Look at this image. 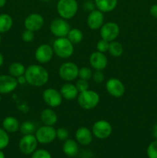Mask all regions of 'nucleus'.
<instances>
[{"instance_id": "nucleus-24", "label": "nucleus", "mask_w": 157, "mask_h": 158, "mask_svg": "<svg viewBox=\"0 0 157 158\" xmlns=\"http://www.w3.org/2000/svg\"><path fill=\"white\" fill-rule=\"evenodd\" d=\"M26 68L25 67L24 65L21 63L15 62V63H11L8 68V72L9 74L15 78H18L20 76L24 75L26 73Z\"/></svg>"}, {"instance_id": "nucleus-28", "label": "nucleus", "mask_w": 157, "mask_h": 158, "mask_svg": "<svg viewBox=\"0 0 157 158\" xmlns=\"http://www.w3.org/2000/svg\"><path fill=\"white\" fill-rule=\"evenodd\" d=\"M19 131L23 135L26 134H33L36 131L35 123L29 120H26L20 124Z\"/></svg>"}, {"instance_id": "nucleus-39", "label": "nucleus", "mask_w": 157, "mask_h": 158, "mask_svg": "<svg viewBox=\"0 0 157 158\" xmlns=\"http://www.w3.org/2000/svg\"><path fill=\"white\" fill-rule=\"evenodd\" d=\"M149 13L153 18L157 19V4L152 5L149 9Z\"/></svg>"}, {"instance_id": "nucleus-32", "label": "nucleus", "mask_w": 157, "mask_h": 158, "mask_svg": "<svg viewBox=\"0 0 157 158\" xmlns=\"http://www.w3.org/2000/svg\"><path fill=\"white\" fill-rule=\"evenodd\" d=\"M31 158H52V155L47 150L36 149L31 154Z\"/></svg>"}, {"instance_id": "nucleus-9", "label": "nucleus", "mask_w": 157, "mask_h": 158, "mask_svg": "<svg viewBox=\"0 0 157 158\" xmlns=\"http://www.w3.org/2000/svg\"><path fill=\"white\" fill-rule=\"evenodd\" d=\"M70 29V25L68 23L67 20L64 19L61 17L54 19L51 22L50 26H49L51 33L56 38L66 37Z\"/></svg>"}, {"instance_id": "nucleus-17", "label": "nucleus", "mask_w": 157, "mask_h": 158, "mask_svg": "<svg viewBox=\"0 0 157 158\" xmlns=\"http://www.w3.org/2000/svg\"><path fill=\"white\" fill-rule=\"evenodd\" d=\"M18 83L16 78L9 75H0V94H8L13 92Z\"/></svg>"}, {"instance_id": "nucleus-29", "label": "nucleus", "mask_w": 157, "mask_h": 158, "mask_svg": "<svg viewBox=\"0 0 157 158\" xmlns=\"http://www.w3.org/2000/svg\"><path fill=\"white\" fill-rule=\"evenodd\" d=\"M10 137H9V133L5 131L3 128H0V150L2 151L3 149L6 148L9 144Z\"/></svg>"}, {"instance_id": "nucleus-20", "label": "nucleus", "mask_w": 157, "mask_h": 158, "mask_svg": "<svg viewBox=\"0 0 157 158\" xmlns=\"http://www.w3.org/2000/svg\"><path fill=\"white\" fill-rule=\"evenodd\" d=\"M40 120L43 125L53 127L58 121V116L52 108H45L40 114Z\"/></svg>"}, {"instance_id": "nucleus-30", "label": "nucleus", "mask_w": 157, "mask_h": 158, "mask_svg": "<svg viewBox=\"0 0 157 158\" xmlns=\"http://www.w3.org/2000/svg\"><path fill=\"white\" fill-rule=\"evenodd\" d=\"M92 73H93V72L91 69V68L87 67V66H83L78 69V77L80 79H83V80H87V81L92 79Z\"/></svg>"}, {"instance_id": "nucleus-43", "label": "nucleus", "mask_w": 157, "mask_h": 158, "mask_svg": "<svg viewBox=\"0 0 157 158\" xmlns=\"http://www.w3.org/2000/svg\"><path fill=\"white\" fill-rule=\"evenodd\" d=\"M7 0H0V8H2L6 4Z\"/></svg>"}, {"instance_id": "nucleus-18", "label": "nucleus", "mask_w": 157, "mask_h": 158, "mask_svg": "<svg viewBox=\"0 0 157 158\" xmlns=\"http://www.w3.org/2000/svg\"><path fill=\"white\" fill-rule=\"evenodd\" d=\"M75 140L78 144L83 146H88L93 140V134L92 131L87 127H81L76 130L75 134Z\"/></svg>"}, {"instance_id": "nucleus-5", "label": "nucleus", "mask_w": 157, "mask_h": 158, "mask_svg": "<svg viewBox=\"0 0 157 158\" xmlns=\"http://www.w3.org/2000/svg\"><path fill=\"white\" fill-rule=\"evenodd\" d=\"M78 66L73 62H65L60 65L58 73L60 78L66 82H72L78 77Z\"/></svg>"}, {"instance_id": "nucleus-4", "label": "nucleus", "mask_w": 157, "mask_h": 158, "mask_svg": "<svg viewBox=\"0 0 157 158\" xmlns=\"http://www.w3.org/2000/svg\"><path fill=\"white\" fill-rule=\"evenodd\" d=\"M78 5L76 0H58L56 10L58 15L64 19L69 20L77 14Z\"/></svg>"}, {"instance_id": "nucleus-33", "label": "nucleus", "mask_w": 157, "mask_h": 158, "mask_svg": "<svg viewBox=\"0 0 157 158\" xmlns=\"http://www.w3.org/2000/svg\"><path fill=\"white\" fill-rule=\"evenodd\" d=\"M109 47V42L106 41V40L101 39L97 42L96 44V50L100 52H103L106 53L108 52Z\"/></svg>"}, {"instance_id": "nucleus-37", "label": "nucleus", "mask_w": 157, "mask_h": 158, "mask_svg": "<svg viewBox=\"0 0 157 158\" xmlns=\"http://www.w3.org/2000/svg\"><path fill=\"white\" fill-rule=\"evenodd\" d=\"M92 79L95 83H103L105 80V75L103 73V70H95V72L92 73Z\"/></svg>"}, {"instance_id": "nucleus-34", "label": "nucleus", "mask_w": 157, "mask_h": 158, "mask_svg": "<svg viewBox=\"0 0 157 158\" xmlns=\"http://www.w3.org/2000/svg\"><path fill=\"white\" fill-rule=\"evenodd\" d=\"M21 38L25 43H32L34 39H35V32H32V31L28 30V29H25L22 33Z\"/></svg>"}, {"instance_id": "nucleus-22", "label": "nucleus", "mask_w": 157, "mask_h": 158, "mask_svg": "<svg viewBox=\"0 0 157 158\" xmlns=\"http://www.w3.org/2000/svg\"><path fill=\"white\" fill-rule=\"evenodd\" d=\"M95 7L103 13L112 12L118 5V0H94Z\"/></svg>"}, {"instance_id": "nucleus-45", "label": "nucleus", "mask_w": 157, "mask_h": 158, "mask_svg": "<svg viewBox=\"0 0 157 158\" xmlns=\"http://www.w3.org/2000/svg\"><path fill=\"white\" fill-rule=\"evenodd\" d=\"M41 1H42V2H49V1H51V0H41Z\"/></svg>"}, {"instance_id": "nucleus-15", "label": "nucleus", "mask_w": 157, "mask_h": 158, "mask_svg": "<svg viewBox=\"0 0 157 158\" xmlns=\"http://www.w3.org/2000/svg\"><path fill=\"white\" fill-rule=\"evenodd\" d=\"M89 64L95 70H103L108 65V59L106 54L95 51L89 56Z\"/></svg>"}, {"instance_id": "nucleus-38", "label": "nucleus", "mask_w": 157, "mask_h": 158, "mask_svg": "<svg viewBox=\"0 0 157 158\" xmlns=\"http://www.w3.org/2000/svg\"><path fill=\"white\" fill-rule=\"evenodd\" d=\"M83 9H84L85 11L88 12H92V10L96 9L95 7V4L94 2V1H92V0H86L84 3H83Z\"/></svg>"}, {"instance_id": "nucleus-46", "label": "nucleus", "mask_w": 157, "mask_h": 158, "mask_svg": "<svg viewBox=\"0 0 157 158\" xmlns=\"http://www.w3.org/2000/svg\"><path fill=\"white\" fill-rule=\"evenodd\" d=\"M2 42V37H1V35H0V43H1Z\"/></svg>"}, {"instance_id": "nucleus-26", "label": "nucleus", "mask_w": 157, "mask_h": 158, "mask_svg": "<svg viewBox=\"0 0 157 158\" xmlns=\"http://www.w3.org/2000/svg\"><path fill=\"white\" fill-rule=\"evenodd\" d=\"M68 40L72 43V44H78L81 43L83 40V33L79 29L77 28H71L68 33Z\"/></svg>"}, {"instance_id": "nucleus-48", "label": "nucleus", "mask_w": 157, "mask_h": 158, "mask_svg": "<svg viewBox=\"0 0 157 158\" xmlns=\"http://www.w3.org/2000/svg\"><path fill=\"white\" fill-rule=\"evenodd\" d=\"M156 119H157V117H156Z\"/></svg>"}, {"instance_id": "nucleus-27", "label": "nucleus", "mask_w": 157, "mask_h": 158, "mask_svg": "<svg viewBox=\"0 0 157 158\" xmlns=\"http://www.w3.org/2000/svg\"><path fill=\"white\" fill-rule=\"evenodd\" d=\"M109 53L113 57H119L123 53V46L121 43L119 41L114 40V41L109 43Z\"/></svg>"}, {"instance_id": "nucleus-47", "label": "nucleus", "mask_w": 157, "mask_h": 158, "mask_svg": "<svg viewBox=\"0 0 157 158\" xmlns=\"http://www.w3.org/2000/svg\"><path fill=\"white\" fill-rule=\"evenodd\" d=\"M1 100H2V97H1V95H0V102H1Z\"/></svg>"}, {"instance_id": "nucleus-40", "label": "nucleus", "mask_w": 157, "mask_h": 158, "mask_svg": "<svg viewBox=\"0 0 157 158\" xmlns=\"http://www.w3.org/2000/svg\"><path fill=\"white\" fill-rule=\"evenodd\" d=\"M16 80H17V82H18V85H23L27 83V81H26V77H25V75L20 76V77H18V78H16Z\"/></svg>"}, {"instance_id": "nucleus-11", "label": "nucleus", "mask_w": 157, "mask_h": 158, "mask_svg": "<svg viewBox=\"0 0 157 158\" xmlns=\"http://www.w3.org/2000/svg\"><path fill=\"white\" fill-rule=\"evenodd\" d=\"M42 99L46 104L51 108L58 107L62 103V97L59 90L55 88H47L42 93Z\"/></svg>"}, {"instance_id": "nucleus-19", "label": "nucleus", "mask_w": 157, "mask_h": 158, "mask_svg": "<svg viewBox=\"0 0 157 158\" xmlns=\"http://www.w3.org/2000/svg\"><path fill=\"white\" fill-rule=\"evenodd\" d=\"M60 93L63 99L66 100H73L77 99L78 96V91L75 84L71 82H66L60 88Z\"/></svg>"}, {"instance_id": "nucleus-12", "label": "nucleus", "mask_w": 157, "mask_h": 158, "mask_svg": "<svg viewBox=\"0 0 157 158\" xmlns=\"http://www.w3.org/2000/svg\"><path fill=\"white\" fill-rule=\"evenodd\" d=\"M106 89L108 94L115 98H120L126 92L125 85L119 79L112 77L106 83Z\"/></svg>"}, {"instance_id": "nucleus-41", "label": "nucleus", "mask_w": 157, "mask_h": 158, "mask_svg": "<svg viewBox=\"0 0 157 158\" xmlns=\"http://www.w3.org/2000/svg\"><path fill=\"white\" fill-rule=\"evenodd\" d=\"M152 135L155 137V140H157V123L152 128Z\"/></svg>"}, {"instance_id": "nucleus-8", "label": "nucleus", "mask_w": 157, "mask_h": 158, "mask_svg": "<svg viewBox=\"0 0 157 158\" xmlns=\"http://www.w3.org/2000/svg\"><path fill=\"white\" fill-rule=\"evenodd\" d=\"M120 33L119 26L115 22H107L103 23L99 29L101 39L108 42H112L116 40Z\"/></svg>"}, {"instance_id": "nucleus-35", "label": "nucleus", "mask_w": 157, "mask_h": 158, "mask_svg": "<svg viewBox=\"0 0 157 158\" xmlns=\"http://www.w3.org/2000/svg\"><path fill=\"white\" fill-rule=\"evenodd\" d=\"M75 86H76L77 89H78V93L84 92V91L89 89V82L87 80H83V79H78L75 83Z\"/></svg>"}, {"instance_id": "nucleus-25", "label": "nucleus", "mask_w": 157, "mask_h": 158, "mask_svg": "<svg viewBox=\"0 0 157 158\" xmlns=\"http://www.w3.org/2000/svg\"><path fill=\"white\" fill-rule=\"evenodd\" d=\"M13 25V19L9 14H0V33H5L10 30Z\"/></svg>"}, {"instance_id": "nucleus-31", "label": "nucleus", "mask_w": 157, "mask_h": 158, "mask_svg": "<svg viewBox=\"0 0 157 158\" xmlns=\"http://www.w3.org/2000/svg\"><path fill=\"white\" fill-rule=\"evenodd\" d=\"M146 154L149 158H157V140L149 143L146 149Z\"/></svg>"}, {"instance_id": "nucleus-23", "label": "nucleus", "mask_w": 157, "mask_h": 158, "mask_svg": "<svg viewBox=\"0 0 157 158\" xmlns=\"http://www.w3.org/2000/svg\"><path fill=\"white\" fill-rule=\"evenodd\" d=\"M20 123L15 117L9 116L6 117L2 121V128L8 133H15L19 131Z\"/></svg>"}, {"instance_id": "nucleus-3", "label": "nucleus", "mask_w": 157, "mask_h": 158, "mask_svg": "<svg viewBox=\"0 0 157 158\" xmlns=\"http://www.w3.org/2000/svg\"><path fill=\"white\" fill-rule=\"evenodd\" d=\"M99 101L100 97L99 94L92 89L79 93L77 97L78 106L86 110H90L95 108L99 103Z\"/></svg>"}, {"instance_id": "nucleus-6", "label": "nucleus", "mask_w": 157, "mask_h": 158, "mask_svg": "<svg viewBox=\"0 0 157 158\" xmlns=\"http://www.w3.org/2000/svg\"><path fill=\"white\" fill-rule=\"evenodd\" d=\"M35 136L38 143L44 145L49 144L56 139V130L52 126L43 125L37 128Z\"/></svg>"}, {"instance_id": "nucleus-44", "label": "nucleus", "mask_w": 157, "mask_h": 158, "mask_svg": "<svg viewBox=\"0 0 157 158\" xmlns=\"http://www.w3.org/2000/svg\"><path fill=\"white\" fill-rule=\"evenodd\" d=\"M0 158H6L5 154L3 153V151L2 150H0Z\"/></svg>"}, {"instance_id": "nucleus-42", "label": "nucleus", "mask_w": 157, "mask_h": 158, "mask_svg": "<svg viewBox=\"0 0 157 158\" xmlns=\"http://www.w3.org/2000/svg\"><path fill=\"white\" fill-rule=\"evenodd\" d=\"M3 63H4V57H3L2 54L0 52V67L2 66Z\"/></svg>"}, {"instance_id": "nucleus-36", "label": "nucleus", "mask_w": 157, "mask_h": 158, "mask_svg": "<svg viewBox=\"0 0 157 158\" xmlns=\"http://www.w3.org/2000/svg\"><path fill=\"white\" fill-rule=\"evenodd\" d=\"M69 133L65 127H58L56 129V138L62 141H65L69 138Z\"/></svg>"}, {"instance_id": "nucleus-10", "label": "nucleus", "mask_w": 157, "mask_h": 158, "mask_svg": "<svg viewBox=\"0 0 157 158\" xmlns=\"http://www.w3.org/2000/svg\"><path fill=\"white\" fill-rule=\"evenodd\" d=\"M38 142L35 134H26L18 142V148L25 155H31L38 148Z\"/></svg>"}, {"instance_id": "nucleus-2", "label": "nucleus", "mask_w": 157, "mask_h": 158, "mask_svg": "<svg viewBox=\"0 0 157 158\" xmlns=\"http://www.w3.org/2000/svg\"><path fill=\"white\" fill-rule=\"evenodd\" d=\"M54 54L61 59H69L74 52V46L67 37L56 38L52 44Z\"/></svg>"}, {"instance_id": "nucleus-16", "label": "nucleus", "mask_w": 157, "mask_h": 158, "mask_svg": "<svg viewBox=\"0 0 157 158\" xmlns=\"http://www.w3.org/2000/svg\"><path fill=\"white\" fill-rule=\"evenodd\" d=\"M88 27L92 30H97L101 28L104 23V13L95 9L89 12L86 19Z\"/></svg>"}, {"instance_id": "nucleus-1", "label": "nucleus", "mask_w": 157, "mask_h": 158, "mask_svg": "<svg viewBox=\"0 0 157 158\" xmlns=\"http://www.w3.org/2000/svg\"><path fill=\"white\" fill-rule=\"evenodd\" d=\"M28 84L35 87H41L48 83L49 74L47 69L42 65L32 64L28 66L25 73Z\"/></svg>"}, {"instance_id": "nucleus-21", "label": "nucleus", "mask_w": 157, "mask_h": 158, "mask_svg": "<svg viewBox=\"0 0 157 158\" xmlns=\"http://www.w3.org/2000/svg\"><path fill=\"white\" fill-rule=\"evenodd\" d=\"M79 147L78 142L73 139L66 140L62 145V151L65 155L69 157H75L78 154Z\"/></svg>"}, {"instance_id": "nucleus-14", "label": "nucleus", "mask_w": 157, "mask_h": 158, "mask_svg": "<svg viewBox=\"0 0 157 158\" xmlns=\"http://www.w3.org/2000/svg\"><path fill=\"white\" fill-rule=\"evenodd\" d=\"M45 23L44 18L39 13H31L24 20V27L26 29L35 32L43 27Z\"/></svg>"}, {"instance_id": "nucleus-7", "label": "nucleus", "mask_w": 157, "mask_h": 158, "mask_svg": "<svg viewBox=\"0 0 157 158\" xmlns=\"http://www.w3.org/2000/svg\"><path fill=\"white\" fill-rule=\"evenodd\" d=\"M91 131L93 137L99 140H105L110 137L112 134V127L107 120H99L93 123Z\"/></svg>"}, {"instance_id": "nucleus-13", "label": "nucleus", "mask_w": 157, "mask_h": 158, "mask_svg": "<svg viewBox=\"0 0 157 158\" xmlns=\"http://www.w3.org/2000/svg\"><path fill=\"white\" fill-rule=\"evenodd\" d=\"M54 55L52 46L50 45L43 43L39 45L35 51V58L40 64H46L52 60Z\"/></svg>"}]
</instances>
